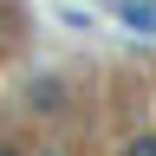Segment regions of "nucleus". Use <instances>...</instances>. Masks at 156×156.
I'll return each mask as SVG.
<instances>
[{
	"label": "nucleus",
	"instance_id": "f257e3e1",
	"mask_svg": "<svg viewBox=\"0 0 156 156\" xmlns=\"http://www.w3.org/2000/svg\"><path fill=\"white\" fill-rule=\"evenodd\" d=\"M26 111H33V117H65V111H72L65 78H58V72H39L33 85H26Z\"/></svg>",
	"mask_w": 156,
	"mask_h": 156
},
{
	"label": "nucleus",
	"instance_id": "f03ea898",
	"mask_svg": "<svg viewBox=\"0 0 156 156\" xmlns=\"http://www.w3.org/2000/svg\"><path fill=\"white\" fill-rule=\"evenodd\" d=\"M111 13L124 20L130 33H150L156 39V0H111Z\"/></svg>",
	"mask_w": 156,
	"mask_h": 156
},
{
	"label": "nucleus",
	"instance_id": "7ed1b4c3",
	"mask_svg": "<svg viewBox=\"0 0 156 156\" xmlns=\"http://www.w3.org/2000/svg\"><path fill=\"white\" fill-rule=\"evenodd\" d=\"M124 156H156V130L143 124V130H130V143H124Z\"/></svg>",
	"mask_w": 156,
	"mask_h": 156
},
{
	"label": "nucleus",
	"instance_id": "20e7f679",
	"mask_svg": "<svg viewBox=\"0 0 156 156\" xmlns=\"http://www.w3.org/2000/svg\"><path fill=\"white\" fill-rule=\"evenodd\" d=\"M0 156H26V150H20V143H13V136H0Z\"/></svg>",
	"mask_w": 156,
	"mask_h": 156
},
{
	"label": "nucleus",
	"instance_id": "39448f33",
	"mask_svg": "<svg viewBox=\"0 0 156 156\" xmlns=\"http://www.w3.org/2000/svg\"><path fill=\"white\" fill-rule=\"evenodd\" d=\"M33 156H65V150H58V143H46V150H33Z\"/></svg>",
	"mask_w": 156,
	"mask_h": 156
}]
</instances>
